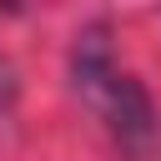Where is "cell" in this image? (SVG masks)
Listing matches in <instances>:
<instances>
[{
    "label": "cell",
    "instance_id": "7a4b0ae2",
    "mask_svg": "<svg viewBox=\"0 0 161 161\" xmlns=\"http://www.w3.org/2000/svg\"><path fill=\"white\" fill-rule=\"evenodd\" d=\"M15 96H20V75H15V65H10V55L0 50V116L15 106Z\"/></svg>",
    "mask_w": 161,
    "mask_h": 161
},
{
    "label": "cell",
    "instance_id": "6da1fadb",
    "mask_svg": "<svg viewBox=\"0 0 161 161\" xmlns=\"http://www.w3.org/2000/svg\"><path fill=\"white\" fill-rule=\"evenodd\" d=\"M70 80H75V96L101 116V126L111 131V141L131 156V161H151L156 146H161V116H156V101L151 91L116 65V50L106 40V25H86L75 35V50H70Z\"/></svg>",
    "mask_w": 161,
    "mask_h": 161
}]
</instances>
